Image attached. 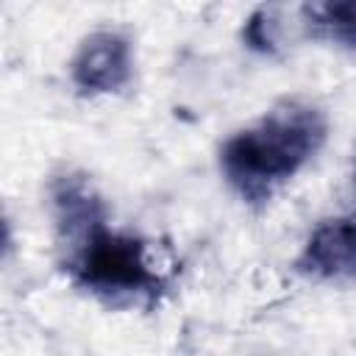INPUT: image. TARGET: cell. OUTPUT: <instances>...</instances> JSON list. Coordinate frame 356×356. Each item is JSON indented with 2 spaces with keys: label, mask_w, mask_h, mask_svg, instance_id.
Instances as JSON below:
<instances>
[{
  "label": "cell",
  "mask_w": 356,
  "mask_h": 356,
  "mask_svg": "<svg viewBox=\"0 0 356 356\" xmlns=\"http://www.w3.org/2000/svg\"><path fill=\"white\" fill-rule=\"evenodd\" d=\"M325 117L303 100H284L253 128L231 136L220 150V167L228 184L250 203L292 178L325 142Z\"/></svg>",
  "instance_id": "1"
},
{
  "label": "cell",
  "mask_w": 356,
  "mask_h": 356,
  "mask_svg": "<svg viewBox=\"0 0 356 356\" xmlns=\"http://www.w3.org/2000/svg\"><path fill=\"white\" fill-rule=\"evenodd\" d=\"M67 248V270L72 278L103 298H145L156 300L164 292V278L147 264L145 242L95 222Z\"/></svg>",
  "instance_id": "2"
},
{
  "label": "cell",
  "mask_w": 356,
  "mask_h": 356,
  "mask_svg": "<svg viewBox=\"0 0 356 356\" xmlns=\"http://www.w3.org/2000/svg\"><path fill=\"white\" fill-rule=\"evenodd\" d=\"M72 83L86 95L120 92L131 81V44L117 31H95L81 44L70 64Z\"/></svg>",
  "instance_id": "3"
},
{
  "label": "cell",
  "mask_w": 356,
  "mask_h": 356,
  "mask_svg": "<svg viewBox=\"0 0 356 356\" xmlns=\"http://www.w3.org/2000/svg\"><path fill=\"white\" fill-rule=\"evenodd\" d=\"M295 267L312 278H342L356 284V214L320 222L303 245Z\"/></svg>",
  "instance_id": "4"
},
{
  "label": "cell",
  "mask_w": 356,
  "mask_h": 356,
  "mask_svg": "<svg viewBox=\"0 0 356 356\" xmlns=\"http://www.w3.org/2000/svg\"><path fill=\"white\" fill-rule=\"evenodd\" d=\"M53 209H56V225L64 245L75 242L81 234H86L95 222L106 220L103 203L92 184L83 175H61L53 184Z\"/></svg>",
  "instance_id": "5"
},
{
  "label": "cell",
  "mask_w": 356,
  "mask_h": 356,
  "mask_svg": "<svg viewBox=\"0 0 356 356\" xmlns=\"http://www.w3.org/2000/svg\"><path fill=\"white\" fill-rule=\"evenodd\" d=\"M303 19L312 33L342 42L356 50V0H331V3H306Z\"/></svg>",
  "instance_id": "6"
},
{
  "label": "cell",
  "mask_w": 356,
  "mask_h": 356,
  "mask_svg": "<svg viewBox=\"0 0 356 356\" xmlns=\"http://www.w3.org/2000/svg\"><path fill=\"white\" fill-rule=\"evenodd\" d=\"M242 39L250 50L256 53H275V36H273V17L270 8H256L245 28H242Z\"/></svg>",
  "instance_id": "7"
}]
</instances>
